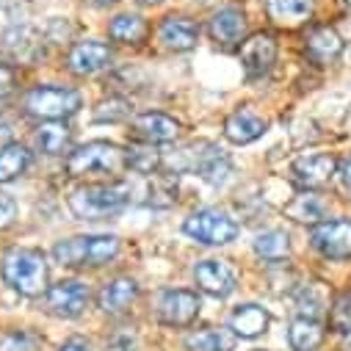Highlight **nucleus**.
Segmentation results:
<instances>
[{
  "mask_svg": "<svg viewBox=\"0 0 351 351\" xmlns=\"http://www.w3.org/2000/svg\"><path fill=\"white\" fill-rule=\"evenodd\" d=\"M31 166V152L23 144H9L0 152V183H12Z\"/></svg>",
  "mask_w": 351,
  "mask_h": 351,
  "instance_id": "30",
  "label": "nucleus"
},
{
  "mask_svg": "<svg viewBox=\"0 0 351 351\" xmlns=\"http://www.w3.org/2000/svg\"><path fill=\"white\" fill-rule=\"evenodd\" d=\"M183 232L205 246H224L238 238V224L221 210H197L183 221Z\"/></svg>",
  "mask_w": 351,
  "mask_h": 351,
  "instance_id": "7",
  "label": "nucleus"
},
{
  "mask_svg": "<svg viewBox=\"0 0 351 351\" xmlns=\"http://www.w3.org/2000/svg\"><path fill=\"white\" fill-rule=\"evenodd\" d=\"M128 166V155L111 141L83 144L66 158V174L86 178V174H119Z\"/></svg>",
  "mask_w": 351,
  "mask_h": 351,
  "instance_id": "5",
  "label": "nucleus"
},
{
  "mask_svg": "<svg viewBox=\"0 0 351 351\" xmlns=\"http://www.w3.org/2000/svg\"><path fill=\"white\" fill-rule=\"evenodd\" d=\"M343 36L332 28V25H315L310 34H307V42H304V53L313 64L324 66V64H332L343 56Z\"/></svg>",
  "mask_w": 351,
  "mask_h": 351,
  "instance_id": "15",
  "label": "nucleus"
},
{
  "mask_svg": "<svg viewBox=\"0 0 351 351\" xmlns=\"http://www.w3.org/2000/svg\"><path fill=\"white\" fill-rule=\"evenodd\" d=\"M45 304L58 318H77L89 304V288L77 280H61L53 288H47Z\"/></svg>",
  "mask_w": 351,
  "mask_h": 351,
  "instance_id": "9",
  "label": "nucleus"
},
{
  "mask_svg": "<svg viewBox=\"0 0 351 351\" xmlns=\"http://www.w3.org/2000/svg\"><path fill=\"white\" fill-rule=\"evenodd\" d=\"M329 324L340 335H348L351 332V293H343V296L335 299V304L329 310Z\"/></svg>",
  "mask_w": 351,
  "mask_h": 351,
  "instance_id": "35",
  "label": "nucleus"
},
{
  "mask_svg": "<svg viewBox=\"0 0 351 351\" xmlns=\"http://www.w3.org/2000/svg\"><path fill=\"white\" fill-rule=\"evenodd\" d=\"M92 3H95V6H114L117 0H92Z\"/></svg>",
  "mask_w": 351,
  "mask_h": 351,
  "instance_id": "43",
  "label": "nucleus"
},
{
  "mask_svg": "<svg viewBox=\"0 0 351 351\" xmlns=\"http://www.w3.org/2000/svg\"><path fill=\"white\" fill-rule=\"evenodd\" d=\"M169 163H171L174 171H197L199 178H202L205 183H210V186H221V183L227 180L230 169H232L227 152L219 149L216 144H208V141L183 147L180 152L171 155Z\"/></svg>",
  "mask_w": 351,
  "mask_h": 351,
  "instance_id": "4",
  "label": "nucleus"
},
{
  "mask_svg": "<svg viewBox=\"0 0 351 351\" xmlns=\"http://www.w3.org/2000/svg\"><path fill=\"white\" fill-rule=\"evenodd\" d=\"M340 178H343L346 189H351V158L343 160V166H340Z\"/></svg>",
  "mask_w": 351,
  "mask_h": 351,
  "instance_id": "42",
  "label": "nucleus"
},
{
  "mask_svg": "<svg viewBox=\"0 0 351 351\" xmlns=\"http://www.w3.org/2000/svg\"><path fill=\"white\" fill-rule=\"evenodd\" d=\"M147 205H155V208H169L174 205L178 199V180H174V174H147Z\"/></svg>",
  "mask_w": 351,
  "mask_h": 351,
  "instance_id": "29",
  "label": "nucleus"
},
{
  "mask_svg": "<svg viewBox=\"0 0 351 351\" xmlns=\"http://www.w3.org/2000/svg\"><path fill=\"white\" fill-rule=\"evenodd\" d=\"M346 348H348V351H351V332H348V335H346Z\"/></svg>",
  "mask_w": 351,
  "mask_h": 351,
  "instance_id": "45",
  "label": "nucleus"
},
{
  "mask_svg": "<svg viewBox=\"0 0 351 351\" xmlns=\"http://www.w3.org/2000/svg\"><path fill=\"white\" fill-rule=\"evenodd\" d=\"M149 34V25L138 14H119L108 25V36L119 45H141Z\"/></svg>",
  "mask_w": 351,
  "mask_h": 351,
  "instance_id": "27",
  "label": "nucleus"
},
{
  "mask_svg": "<svg viewBox=\"0 0 351 351\" xmlns=\"http://www.w3.org/2000/svg\"><path fill=\"white\" fill-rule=\"evenodd\" d=\"M343 3H346V9H348V12H351V0H343Z\"/></svg>",
  "mask_w": 351,
  "mask_h": 351,
  "instance_id": "46",
  "label": "nucleus"
},
{
  "mask_svg": "<svg viewBox=\"0 0 351 351\" xmlns=\"http://www.w3.org/2000/svg\"><path fill=\"white\" fill-rule=\"evenodd\" d=\"M230 329L235 332V337H260L269 329V313L260 304H241L232 315H230Z\"/></svg>",
  "mask_w": 351,
  "mask_h": 351,
  "instance_id": "23",
  "label": "nucleus"
},
{
  "mask_svg": "<svg viewBox=\"0 0 351 351\" xmlns=\"http://www.w3.org/2000/svg\"><path fill=\"white\" fill-rule=\"evenodd\" d=\"M321 313H324V302L315 296V293H310V291H304L302 296H299V315L302 318H321Z\"/></svg>",
  "mask_w": 351,
  "mask_h": 351,
  "instance_id": "36",
  "label": "nucleus"
},
{
  "mask_svg": "<svg viewBox=\"0 0 351 351\" xmlns=\"http://www.w3.org/2000/svg\"><path fill=\"white\" fill-rule=\"evenodd\" d=\"M119 254V238L117 235H77L58 241L53 246V257L61 266H103Z\"/></svg>",
  "mask_w": 351,
  "mask_h": 351,
  "instance_id": "3",
  "label": "nucleus"
},
{
  "mask_svg": "<svg viewBox=\"0 0 351 351\" xmlns=\"http://www.w3.org/2000/svg\"><path fill=\"white\" fill-rule=\"evenodd\" d=\"M130 114H133L130 100H125V97H108V100H103V103L95 108V122L117 125V122H125Z\"/></svg>",
  "mask_w": 351,
  "mask_h": 351,
  "instance_id": "34",
  "label": "nucleus"
},
{
  "mask_svg": "<svg viewBox=\"0 0 351 351\" xmlns=\"http://www.w3.org/2000/svg\"><path fill=\"white\" fill-rule=\"evenodd\" d=\"M125 155H128V166L138 174H155L163 163V155L152 144H130Z\"/></svg>",
  "mask_w": 351,
  "mask_h": 351,
  "instance_id": "32",
  "label": "nucleus"
},
{
  "mask_svg": "<svg viewBox=\"0 0 351 351\" xmlns=\"http://www.w3.org/2000/svg\"><path fill=\"white\" fill-rule=\"evenodd\" d=\"M108 64H111V47L97 39L77 42L66 56V66L75 75H95V72L106 69Z\"/></svg>",
  "mask_w": 351,
  "mask_h": 351,
  "instance_id": "14",
  "label": "nucleus"
},
{
  "mask_svg": "<svg viewBox=\"0 0 351 351\" xmlns=\"http://www.w3.org/2000/svg\"><path fill=\"white\" fill-rule=\"evenodd\" d=\"M186 348L189 351H232L235 348V332L232 329H216V326H208V329H194L189 337H186Z\"/></svg>",
  "mask_w": 351,
  "mask_h": 351,
  "instance_id": "25",
  "label": "nucleus"
},
{
  "mask_svg": "<svg viewBox=\"0 0 351 351\" xmlns=\"http://www.w3.org/2000/svg\"><path fill=\"white\" fill-rule=\"evenodd\" d=\"M326 213H329L326 199H324L321 194H313V191H304V194H299L293 202L285 205V216L293 219V221H299V224H313V227H318V224L326 219Z\"/></svg>",
  "mask_w": 351,
  "mask_h": 351,
  "instance_id": "24",
  "label": "nucleus"
},
{
  "mask_svg": "<svg viewBox=\"0 0 351 351\" xmlns=\"http://www.w3.org/2000/svg\"><path fill=\"white\" fill-rule=\"evenodd\" d=\"M42 337L31 329H12L0 335V351H39Z\"/></svg>",
  "mask_w": 351,
  "mask_h": 351,
  "instance_id": "33",
  "label": "nucleus"
},
{
  "mask_svg": "<svg viewBox=\"0 0 351 351\" xmlns=\"http://www.w3.org/2000/svg\"><path fill=\"white\" fill-rule=\"evenodd\" d=\"M199 315V299L191 291H163L158 299V318L166 326H191Z\"/></svg>",
  "mask_w": 351,
  "mask_h": 351,
  "instance_id": "11",
  "label": "nucleus"
},
{
  "mask_svg": "<svg viewBox=\"0 0 351 351\" xmlns=\"http://www.w3.org/2000/svg\"><path fill=\"white\" fill-rule=\"evenodd\" d=\"M288 343L293 351H315L324 343V326L315 318H296L288 329Z\"/></svg>",
  "mask_w": 351,
  "mask_h": 351,
  "instance_id": "26",
  "label": "nucleus"
},
{
  "mask_svg": "<svg viewBox=\"0 0 351 351\" xmlns=\"http://www.w3.org/2000/svg\"><path fill=\"white\" fill-rule=\"evenodd\" d=\"M14 83H17V75L9 64H0V100L9 97L14 92Z\"/></svg>",
  "mask_w": 351,
  "mask_h": 351,
  "instance_id": "38",
  "label": "nucleus"
},
{
  "mask_svg": "<svg viewBox=\"0 0 351 351\" xmlns=\"http://www.w3.org/2000/svg\"><path fill=\"white\" fill-rule=\"evenodd\" d=\"M254 252H257L263 260L277 263V260L288 257V252H291V238H288V232H282V230L260 232V235L254 238Z\"/></svg>",
  "mask_w": 351,
  "mask_h": 351,
  "instance_id": "31",
  "label": "nucleus"
},
{
  "mask_svg": "<svg viewBox=\"0 0 351 351\" xmlns=\"http://www.w3.org/2000/svg\"><path fill=\"white\" fill-rule=\"evenodd\" d=\"M277 61V39L271 34H254L241 45V64L249 77H263Z\"/></svg>",
  "mask_w": 351,
  "mask_h": 351,
  "instance_id": "12",
  "label": "nucleus"
},
{
  "mask_svg": "<svg viewBox=\"0 0 351 351\" xmlns=\"http://www.w3.org/2000/svg\"><path fill=\"white\" fill-rule=\"evenodd\" d=\"M337 171V160L335 155H326V152H313V155H302L291 174H293V183L302 186L304 191H315V189H324Z\"/></svg>",
  "mask_w": 351,
  "mask_h": 351,
  "instance_id": "10",
  "label": "nucleus"
},
{
  "mask_svg": "<svg viewBox=\"0 0 351 351\" xmlns=\"http://www.w3.org/2000/svg\"><path fill=\"white\" fill-rule=\"evenodd\" d=\"M208 31H210V39L219 47H224V50L238 47L246 36V14L241 9H221L210 17Z\"/></svg>",
  "mask_w": 351,
  "mask_h": 351,
  "instance_id": "17",
  "label": "nucleus"
},
{
  "mask_svg": "<svg viewBox=\"0 0 351 351\" xmlns=\"http://www.w3.org/2000/svg\"><path fill=\"white\" fill-rule=\"evenodd\" d=\"M14 219H17V202H14V197L6 194V191H0V230L12 227Z\"/></svg>",
  "mask_w": 351,
  "mask_h": 351,
  "instance_id": "37",
  "label": "nucleus"
},
{
  "mask_svg": "<svg viewBox=\"0 0 351 351\" xmlns=\"http://www.w3.org/2000/svg\"><path fill=\"white\" fill-rule=\"evenodd\" d=\"M36 147L45 155H64L72 147V130L64 122H47L36 133Z\"/></svg>",
  "mask_w": 351,
  "mask_h": 351,
  "instance_id": "28",
  "label": "nucleus"
},
{
  "mask_svg": "<svg viewBox=\"0 0 351 351\" xmlns=\"http://www.w3.org/2000/svg\"><path fill=\"white\" fill-rule=\"evenodd\" d=\"M0 50H3L12 61H23V64H34L42 56V39L34 28L23 25V28H12L0 39Z\"/></svg>",
  "mask_w": 351,
  "mask_h": 351,
  "instance_id": "18",
  "label": "nucleus"
},
{
  "mask_svg": "<svg viewBox=\"0 0 351 351\" xmlns=\"http://www.w3.org/2000/svg\"><path fill=\"white\" fill-rule=\"evenodd\" d=\"M133 133L144 144H169L180 136V122L160 111H149L133 119Z\"/></svg>",
  "mask_w": 351,
  "mask_h": 351,
  "instance_id": "16",
  "label": "nucleus"
},
{
  "mask_svg": "<svg viewBox=\"0 0 351 351\" xmlns=\"http://www.w3.org/2000/svg\"><path fill=\"white\" fill-rule=\"evenodd\" d=\"M315 0H266L269 17L282 28H296L313 17Z\"/></svg>",
  "mask_w": 351,
  "mask_h": 351,
  "instance_id": "22",
  "label": "nucleus"
},
{
  "mask_svg": "<svg viewBox=\"0 0 351 351\" xmlns=\"http://www.w3.org/2000/svg\"><path fill=\"white\" fill-rule=\"evenodd\" d=\"M58 351H89V343H86L83 337H69Z\"/></svg>",
  "mask_w": 351,
  "mask_h": 351,
  "instance_id": "40",
  "label": "nucleus"
},
{
  "mask_svg": "<svg viewBox=\"0 0 351 351\" xmlns=\"http://www.w3.org/2000/svg\"><path fill=\"white\" fill-rule=\"evenodd\" d=\"M138 3H144V6H155V3H163V0H138Z\"/></svg>",
  "mask_w": 351,
  "mask_h": 351,
  "instance_id": "44",
  "label": "nucleus"
},
{
  "mask_svg": "<svg viewBox=\"0 0 351 351\" xmlns=\"http://www.w3.org/2000/svg\"><path fill=\"white\" fill-rule=\"evenodd\" d=\"M313 246L329 260H348L351 257V219H332L313 227L310 235Z\"/></svg>",
  "mask_w": 351,
  "mask_h": 351,
  "instance_id": "8",
  "label": "nucleus"
},
{
  "mask_svg": "<svg viewBox=\"0 0 351 351\" xmlns=\"http://www.w3.org/2000/svg\"><path fill=\"white\" fill-rule=\"evenodd\" d=\"M136 296H138L136 280H130V277H117V280H111V282L103 285V291H100V296H97V304H100L103 313L119 315V313H125V310L136 302Z\"/></svg>",
  "mask_w": 351,
  "mask_h": 351,
  "instance_id": "21",
  "label": "nucleus"
},
{
  "mask_svg": "<svg viewBox=\"0 0 351 351\" xmlns=\"http://www.w3.org/2000/svg\"><path fill=\"white\" fill-rule=\"evenodd\" d=\"M133 186L130 183H111V186H86L77 189L69 197V210L75 219L95 221V219H108L119 210H125L133 202Z\"/></svg>",
  "mask_w": 351,
  "mask_h": 351,
  "instance_id": "2",
  "label": "nucleus"
},
{
  "mask_svg": "<svg viewBox=\"0 0 351 351\" xmlns=\"http://www.w3.org/2000/svg\"><path fill=\"white\" fill-rule=\"evenodd\" d=\"M3 282L23 296H42L47 291V260L39 249H12L0 266Z\"/></svg>",
  "mask_w": 351,
  "mask_h": 351,
  "instance_id": "1",
  "label": "nucleus"
},
{
  "mask_svg": "<svg viewBox=\"0 0 351 351\" xmlns=\"http://www.w3.org/2000/svg\"><path fill=\"white\" fill-rule=\"evenodd\" d=\"M9 144H14L12 141V128L9 125H0V152H3Z\"/></svg>",
  "mask_w": 351,
  "mask_h": 351,
  "instance_id": "41",
  "label": "nucleus"
},
{
  "mask_svg": "<svg viewBox=\"0 0 351 351\" xmlns=\"http://www.w3.org/2000/svg\"><path fill=\"white\" fill-rule=\"evenodd\" d=\"M266 128L269 125H266V119H263L260 114H254L252 108H238V111H232L227 117L224 136L232 144H252V141H257L263 133H266Z\"/></svg>",
  "mask_w": 351,
  "mask_h": 351,
  "instance_id": "20",
  "label": "nucleus"
},
{
  "mask_svg": "<svg viewBox=\"0 0 351 351\" xmlns=\"http://www.w3.org/2000/svg\"><path fill=\"white\" fill-rule=\"evenodd\" d=\"M83 106L80 95L66 86H36L25 95V111L45 122H61L77 114Z\"/></svg>",
  "mask_w": 351,
  "mask_h": 351,
  "instance_id": "6",
  "label": "nucleus"
},
{
  "mask_svg": "<svg viewBox=\"0 0 351 351\" xmlns=\"http://www.w3.org/2000/svg\"><path fill=\"white\" fill-rule=\"evenodd\" d=\"M106 351H136V337L128 335V332H119V335H114L108 340Z\"/></svg>",
  "mask_w": 351,
  "mask_h": 351,
  "instance_id": "39",
  "label": "nucleus"
},
{
  "mask_svg": "<svg viewBox=\"0 0 351 351\" xmlns=\"http://www.w3.org/2000/svg\"><path fill=\"white\" fill-rule=\"evenodd\" d=\"M158 34H160V42L174 53H189L199 42V25L189 17H166Z\"/></svg>",
  "mask_w": 351,
  "mask_h": 351,
  "instance_id": "19",
  "label": "nucleus"
},
{
  "mask_svg": "<svg viewBox=\"0 0 351 351\" xmlns=\"http://www.w3.org/2000/svg\"><path fill=\"white\" fill-rule=\"evenodd\" d=\"M194 280H197L199 291H205V293H210L216 299H224L238 288V277L224 260H202V263H197Z\"/></svg>",
  "mask_w": 351,
  "mask_h": 351,
  "instance_id": "13",
  "label": "nucleus"
}]
</instances>
